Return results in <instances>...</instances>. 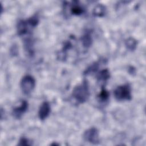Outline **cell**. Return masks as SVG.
<instances>
[{
	"mask_svg": "<svg viewBox=\"0 0 146 146\" xmlns=\"http://www.w3.org/2000/svg\"><path fill=\"white\" fill-rule=\"evenodd\" d=\"M72 98L78 104L86 102L90 96V89L88 81L84 80L82 83L75 87L72 90Z\"/></svg>",
	"mask_w": 146,
	"mask_h": 146,
	"instance_id": "1",
	"label": "cell"
},
{
	"mask_svg": "<svg viewBox=\"0 0 146 146\" xmlns=\"http://www.w3.org/2000/svg\"><path fill=\"white\" fill-rule=\"evenodd\" d=\"M115 99L119 101L130 100L132 99L131 88L129 84L117 86L113 92Z\"/></svg>",
	"mask_w": 146,
	"mask_h": 146,
	"instance_id": "2",
	"label": "cell"
},
{
	"mask_svg": "<svg viewBox=\"0 0 146 146\" xmlns=\"http://www.w3.org/2000/svg\"><path fill=\"white\" fill-rule=\"evenodd\" d=\"M20 86L22 91L24 94L29 95L35 88V80L33 76L26 75L22 78Z\"/></svg>",
	"mask_w": 146,
	"mask_h": 146,
	"instance_id": "3",
	"label": "cell"
},
{
	"mask_svg": "<svg viewBox=\"0 0 146 146\" xmlns=\"http://www.w3.org/2000/svg\"><path fill=\"white\" fill-rule=\"evenodd\" d=\"M83 138L90 143L98 144L99 143V131L95 127L90 128L84 132Z\"/></svg>",
	"mask_w": 146,
	"mask_h": 146,
	"instance_id": "4",
	"label": "cell"
},
{
	"mask_svg": "<svg viewBox=\"0 0 146 146\" xmlns=\"http://www.w3.org/2000/svg\"><path fill=\"white\" fill-rule=\"evenodd\" d=\"M33 28L30 26L27 20H20L17 25V34L19 36H23L27 34H30Z\"/></svg>",
	"mask_w": 146,
	"mask_h": 146,
	"instance_id": "5",
	"label": "cell"
},
{
	"mask_svg": "<svg viewBox=\"0 0 146 146\" xmlns=\"http://www.w3.org/2000/svg\"><path fill=\"white\" fill-rule=\"evenodd\" d=\"M28 103L26 100H22L19 106L13 108L12 115L13 117L17 119H19L22 117L23 115L27 111L28 109Z\"/></svg>",
	"mask_w": 146,
	"mask_h": 146,
	"instance_id": "6",
	"label": "cell"
},
{
	"mask_svg": "<svg viewBox=\"0 0 146 146\" xmlns=\"http://www.w3.org/2000/svg\"><path fill=\"white\" fill-rule=\"evenodd\" d=\"M51 107L50 103L47 101L43 102L41 104L38 111V117L40 120H43L46 119L49 115Z\"/></svg>",
	"mask_w": 146,
	"mask_h": 146,
	"instance_id": "7",
	"label": "cell"
},
{
	"mask_svg": "<svg viewBox=\"0 0 146 146\" xmlns=\"http://www.w3.org/2000/svg\"><path fill=\"white\" fill-rule=\"evenodd\" d=\"M72 47V44L70 40L65 41L63 43L62 49L57 54L58 59L62 61L66 60L67 57V52Z\"/></svg>",
	"mask_w": 146,
	"mask_h": 146,
	"instance_id": "8",
	"label": "cell"
},
{
	"mask_svg": "<svg viewBox=\"0 0 146 146\" xmlns=\"http://www.w3.org/2000/svg\"><path fill=\"white\" fill-rule=\"evenodd\" d=\"M70 5V10L71 14L75 15H80L85 12V9L82 5H81L79 1H72Z\"/></svg>",
	"mask_w": 146,
	"mask_h": 146,
	"instance_id": "9",
	"label": "cell"
},
{
	"mask_svg": "<svg viewBox=\"0 0 146 146\" xmlns=\"http://www.w3.org/2000/svg\"><path fill=\"white\" fill-rule=\"evenodd\" d=\"M80 41L82 46L86 48H89L92 45V31L91 30L87 29L86 30L83 35L80 38Z\"/></svg>",
	"mask_w": 146,
	"mask_h": 146,
	"instance_id": "10",
	"label": "cell"
},
{
	"mask_svg": "<svg viewBox=\"0 0 146 146\" xmlns=\"http://www.w3.org/2000/svg\"><path fill=\"white\" fill-rule=\"evenodd\" d=\"M106 7L103 4H97L94 8L92 14L96 17H103L106 13Z\"/></svg>",
	"mask_w": 146,
	"mask_h": 146,
	"instance_id": "11",
	"label": "cell"
},
{
	"mask_svg": "<svg viewBox=\"0 0 146 146\" xmlns=\"http://www.w3.org/2000/svg\"><path fill=\"white\" fill-rule=\"evenodd\" d=\"M101 63V60H99L97 62H95L93 63H92L91 65H90L84 71L83 74L84 75H88L91 74L95 73L98 71L99 70V68L100 67V64Z\"/></svg>",
	"mask_w": 146,
	"mask_h": 146,
	"instance_id": "12",
	"label": "cell"
},
{
	"mask_svg": "<svg viewBox=\"0 0 146 146\" xmlns=\"http://www.w3.org/2000/svg\"><path fill=\"white\" fill-rule=\"evenodd\" d=\"M24 47L29 55L33 56L34 54L33 48V40L30 37H28L24 40Z\"/></svg>",
	"mask_w": 146,
	"mask_h": 146,
	"instance_id": "13",
	"label": "cell"
},
{
	"mask_svg": "<svg viewBox=\"0 0 146 146\" xmlns=\"http://www.w3.org/2000/svg\"><path fill=\"white\" fill-rule=\"evenodd\" d=\"M110 78V73L108 69L101 70L96 75V79L99 82H106Z\"/></svg>",
	"mask_w": 146,
	"mask_h": 146,
	"instance_id": "14",
	"label": "cell"
},
{
	"mask_svg": "<svg viewBox=\"0 0 146 146\" xmlns=\"http://www.w3.org/2000/svg\"><path fill=\"white\" fill-rule=\"evenodd\" d=\"M137 44V40L132 37H129L127 38L125 41V47L128 50H129L131 51H133L136 50Z\"/></svg>",
	"mask_w": 146,
	"mask_h": 146,
	"instance_id": "15",
	"label": "cell"
},
{
	"mask_svg": "<svg viewBox=\"0 0 146 146\" xmlns=\"http://www.w3.org/2000/svg\"><path fill=\"white\" fill-rule=\"evenodd\" d=\"M104 86H102L101 91L99 92V94L98 95V99L99 102L101 103H105L106 102L110 97V93L109 92L106 90L104 87Z\"/></svg>",
	"mask_w": 146,
	"mask_h": 146,
	"instance_id": "16",
	"label": "cell"
},
{
	"mask_svg": "<svg viewBox=\"0 0 146 146\" xmlns=\"http://www.w3.org/2000/svg\"><path fill=\"white\" fill-rule=\"evenodd\" d=\"M31 145V144L30 143V141H29V140L27 138H26L25 137H22L19 140L18 145L27 146V145Z\"/></svg>",
	"mask_w": 146,
	"mask_h": 146,
	"instance_id": "17",
	"label": "cell"
},
{
	"mask_svg": "<svg viewBox=\"0 0 146 146\" xmlns=\"http://www.w3.org/2000/svg\"><path fill=\"white\" fill-rule=\"evenodd\" d=\"M128 71H129V72L130 74H133L135 73V68H134L133 67L131 66V67H129V69H128Z\"/></svg>",
	"mask_w": 146,
	"mask_h": 146,
	"instance_id": "18",
	"label": "cell"
},
{
	"mask_svg": "<svg viewBox=\"0 0 146 146\" xmlns=\"http://www.w3.org/2000/svg\"><path fill=\"white\" fill-rule=\"evenodd\" d=\"M51 145H59V144H57V143H52Z\"/></svg>",
	"mask_w": 146,
	"mask_h": 146,
	"instance_id": "19",
	"label": "cell"
}]
</instances>
